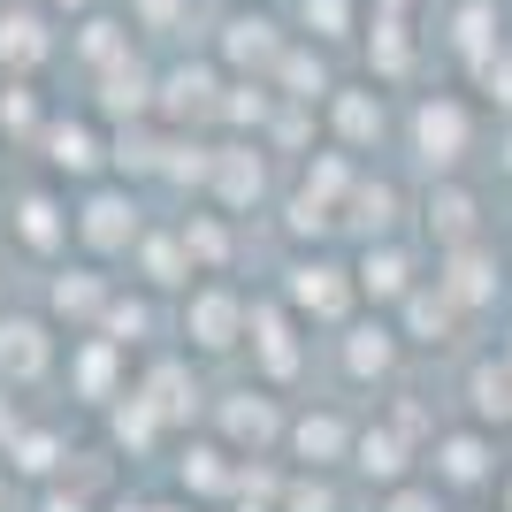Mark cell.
<instances>
[{
  "instance_id": "cell-44",
  "label": "cell",
  "mask_w": 512,
  "mask_h": 512,
  "mask_svg": "<svg viewBox=\"0 0 512 512\" xmlns=\"http://www.w3.org/2000/svg\"><path fill=\"white\" fill-rule=\"evenodd\" d=\"M46 8H92V0H46Z\"/></svg>"
},
{
  "instance_id": "cell-13",
  "label": "cell",
  "mask_w": 512,
  "mask_h": 512,
  "mask_svg": "<svg viewBox=\"0 0 512 512\" xmlns=\"http://www.w3.org/2000/svg\"><path fill=\"white\" fill-rule=\"evenodd\" d=\"M299 321L283 314V306H253V352L268 367V383H291L299 375V337H291Z\"/></svg>"
},
{
  "instance_id": "cell-35",
  "label": "cell",
  "mask_w": 512,
  "mask_h": 512,
  "mask_svg": "<svg viewBox=\"0 0 512 512\" xmlns=\"http://www.w3.org/2000/svg\"><path fill=\"white\" fill-rule=\"evenodd\" d=\"M230 482H237V467L222 451H192L184 459V490H230Z\"/></svg>"
},
{
  "instance_id": "cell-37",
  "label": "cell",
  "mask_w": 512,
  "mask_h": 512,
  "mask_svg": "<svg viewBox=\"0 0 512 512\" xmlns=\"http://www.w3.org/2000/svg\"><path fill=\"white\" fill-rule=\"evenodd\" d=\"M31 115H39L31 77H8V85H0V130H31Z\"/></svg>"
},
{
  "instance_id": "cell-10",
  "label": "cell",
  "mask_w": 512,
  "mask_h": 512,
  "mask_svg": "<svg viewBox=\"0 0 512 512\" xmlns=\"http://www.w3.org/2000/svg\"><path fill=\"white\" fill-rule=\"evenodd\" d=\"M184 329H192V344L199 352H230L237 344V329H253V314L230 299V291H199L192 306H184Z\"/></svg>"
},
{
  "instance_id": "cell-25",
  "label": "cell",
  "mask_w": 512,
  "mask_h": 512,
  "mask_svg": "<svg viewBox=\"0 0 512 512\" xmlns=\"http://www.w3.org/2000/svg\"><path fill=\"white\" fill-rule=\"evenodd\" d=\"M138 398H146V406L161 413V421H184V413L199 406V390H192V375H184V367H153Z\"/></svg>"
},
{
  "instance_id": "cell-1",
  "label": "cell",
  "mask_w": 512,
  "mask_h": 512,
  "mask_svg": "<svg viewBox=\"0 0 512 512\" xmlns=\"http://www.w3.org/2000/svg\"><path fill=\"white\" fill-rule=\"evenodd\" d=\"M413 146H421L428 169H459L474 146V123H467V107L451 100V92H428L421 107H413Z\"/></svg>"
},
{
  "instance_id": "cell-3",
  "label": "cell",
  "mask_w": 512,
  "mask_h": 512,
  "mask_svg": "<svg viewBox=\"0 0 512 512\" xmlns=\"http://www.w3.org/2000/svg\"><path fill=\"white\" fill-rule=\"evenodd\" d=\"M283 46H291V39L276 31L268 8H237V16L222 23V62H230V69H260V77H268Z\"/></svg>"
},
{
  "instance_id": "cell-8",
  "label": "cell",
  "mask_w": 512,
  "mask_h": 512,
  "mask_svg": "<svg viewBox=\"0 0 512 512\" xmlns=\"http://www.w3.org/2000/svg\"><path fill=\"white\" fill-rule=\"evenodd\" d=\"M321 107H329V130H337L344 146H375V138H383V123H390L375 85H337Z\"/></svg>"
},
{
  "instance_id": "cell-27",
  "label": "cell",
  "mask_w": 512,
  "mask_h": 512,
  "mask_svg": "<svg viewBox=\"0 0 512 512\" xmlns=\"http://www.w3.org/2000/svg\"><path fill=\"white\" fill-rule=\"evenodd\" d=\"M54 314H62V321H92V314H107V291H100V276L69 268V276L54 283Z\"/></svg>"
},
{
  "instance_id": "cell-40",
  "label": "cell",
  "mask_w": 512,
  "mask_h": 512,
  "mask_svg": "<svg viewBox=\"0 0 512 512\" xmlns=\"http://www.w3.org/2000/svg\"><path fill=\"white\" fill-rule=\"evenodd\" d=\"M383 512H444V497L428 490V482H398V490L383 497Z\"/></svg>"
},
{
  "instance_id": "cell-39",
  "label": "cell",
  "mask_w": 512,
  "mask_h": 512,
  "mask_svg": "<svg viewBox=\"0 0 512 512\" xmlns=\"http://www.w3.org/2000/svg\"><path fill=\"white\" fill-rule=\"evenodd\" d=\"M283 512H337V490H329V482H291V497H283Z\"/></svg>"
},
{
  "instance_id": "cell-23",
  "label": "cell",
  "mask_w": 512,
  "mask_h": 512,
  "mask_svg": "<svg viewBox=\"0 0 512 512\" xmlns=\"http://www.w3.org/2000/svg\"><path fill=\"white\" fill-rule=\"evenodd\" d=\"M360 291L367 299H383V306H398V299H413V268H406V253H367L360 260Z\"/></svg>"
},
{
  "instance_id": "cell-22",
  "label": "cell",
  "mask_w": 512,
  "mask_h": 512,
  "mask_svg": "<svg viewBox=\"0 0 512 512\" xmlns=\"http://www.w3.org/2000/svg\"><path fill=\"white\" fill-rule=\"evenodd\" d=\"M16 230H23V245H31V253H62V245H69V214L54 207L46 192H31V199L16 207Z\"/></svg>"
},
{
  "instance_id": "cell-34",
  "label": "cell",
  "mask_w": 512,
  "mask_h": 512,
  "mask_svg": "<svg viewBox=\"0 0 512 512\" xmlns=\"http://www.w3.org/2000/svg\"><path fill=\"white\" fill-rule=\"evenodd\" d=\"M146 321H153V314H146L138 299H130V306H123V299H107V314H100V337H107V344H138V337H146Z\"/></svg>"
},
{
  "instance_id": "cell-4",
  "label": "cell",
  "mask_w": 512,
  "mask_h": 512,
  "mask_svg": "<svg viewBox=\"0 0 512 512\" xmlns=\"http://www.w3.org/2000/svg\"><path fill=\"white\" fill-rule=\"evenodd\" d=\"M352 291H360V276H344L337 260H299V268H291V306L314 314V321H344Z\"/></svg>"
},
{
  "instance_id": "cell-24",
  "label": "cell",
  "mask_w": 512,
  "mask_h": 512,
  "mask_svg": "<svg viewBox=\"0 0 512 512\" xmlns=\"http://www.w3.org/2000/svg\"><path fill=\"white\" fill-rule=\"evenodd\" d=\"M77 62H92V69L130 62V31L115 16H85V31H77Z\"/></svg>"
},
{
  "instance_id": "cell-41",
  "label": "cell",
  "mask_w": 512,
  "mask_h": 512,
  "mask_svg": "<svg viewBox=\"0 0 512 512\" xmlns=\"http://www.w3.org/2000/svg\"><path fill=\"white\" fill-rule=\"evenodd\" d=\"M39 512H85V505H77V497H46Z\"/></svg>"
},
{
  "instance_id": "cell-7",
  "label": "cell",
  "mask_w": 512,
  "mask_h": 512,
  "mask_svg": "<svg viewBox=\"0 0 512 512\" xmlns=\"http://www.w3.org/2000/svg\"><path fill=\"white\" fill-rule=\"evenodd\" d=\"M46 54H54V31H46L39 8H0V69H8V77H31Z\"/></svg>"
},
{
  "instance_id": "cell-29",
  "label": "cell",
  "mask_w": 512,
  "mask_h": 512,
  "mask_svg": "<svg viewBox=\"0 0 512 512\" xmlns=\"http://www.w3.org/2000/svg\"><path fill=\"white\" fill-rule=\"evenodd\" d=\"M138 260H146V283H184V276H192L184 237H138Z\"/></svg>"
},
{
  "instance_id": "cell-18",
  "label": "cell",
  "mask_w": 512,
  "mask_h": 512,
  "mask_svg": "<svg viewBox=\"0 0 512 512\" xmlns=\"http://www.w3.org/2000/svg\"><path fill=\"white\" fill-rule=\"evenodd\" d=\"M390 360H398V329H383V321H360V329L344 337V367H352L360 383H383Z\"/></svg>"
},
{
  "instance_id": "cell-32",
  "label": "cell",
  "mask_w": 512,
  "mask_h": 512,
  "mask_svg": "<svg viewBox=\"0 0 512 512\" xmlns=\"http://www.w3.org/2000/svg\"><path fill=\"white\" fill-rule=\"evenodd\" d=\"M299 16L314 39H352V23H360V0H299Z\"/></svg>"
},
{
  "instance_id": "cell-11",
  "label": "cell",
  "mask_w": 512,
  "mask_h": 512,
  "mask_svg": "<svg viewBox=\"0 0 512 512\" xmlns=\"http://www.w3.org/2000/svg\"><path fill=\"white\" fill-rule=\"evenodd\" d=\"M436 291H444L451 306H490V291H497V260L482 253V245H451V253H444V276H436Z\"/></svg>"
},
{
  "instance_id": "cell-46",
  "label": "cell",
  "mask_w": 512,
  "mask_h": 512,
  "mask_svg": "<svg viewBox=\"0 0 512 512\" xmlns=\"http://www.w3.org/2000/svg\"><path fill=\"white\" fill-rule=\"evenodd\" d=\"M153 512H176V505H153Z\"/></svg>"
},
{
  "instance_id": "cell-16",
  "label": "cell",
  "mask_w": 512,
  "mask_h": 512,
  "mask_svg": "<svg viewBox=\"0 0 512 512\" xmlns=\"http://www.w3.org/2000/svg\"><path fill=\"white\" fill-rule=\"evenodd\" d=\"M291 444H299L306 467H337L344 451H352V428H344L337 413H299V421H291Z\"/></svg>"
},
{
  "instance_id": "cell-31",
  "label": "cell",
  "mask_w": 512,
  "mask_h": 512,
  "mask_svg": "<svg viewBox=\"0 0 512 512\" xmlns=\"http://www.w3.org/2000/svg\"><path fill=\"white\" fill-rule=\"evenodd\" d=\"M474 413H482V421H512V360L474 367Z\"/></svg>"
},
{
  "instance_id": "cell-21",
  "label": "cell",
  "mask_w": 512,
  "mask_h": 512,
  "mask_svg": "<svg viewBox=\"0 0 512 512\" xmlns=\"http://www.w3.org/2000/svg\"><path fill=\"white\" fill-rule=\"evenodd\" d=\"M46 161H54L62 176H92L107 153H100V138H92L85 123H54V130H46Z\"/></svg>"
},
{
  "instance_id": "cell-6",
  "label": "cell",
  "mask_w": 512,
  "mask_h": 512,
  "mask_svg": "<svg viewBox=\"0 0 512 512\" xmlns=\"http://www.w3.org/2000/svg\"><path fill=\"white\" fill-rule=\"evenodd\" d=\"M77 237H85L92 253H130V245H138V207H130V192L85 199V214H77Z\"/></svg>"
},
{
  "instance_id": "cell-14",
  "label": "cell",
  "mask_w": 512,
  "mask_h": 512,
  "mask_svg": "<svg viewBox=\"0 0 512 512\" xmlns=\"http://www.w3.org/2000/svg\"><path fill=\"white\" fill-rule=\"evenodd\" d=\"M268 85L283 92V100H306V107H321L329 100V62H321V54H306V46H283L276 54V69H268Z\"/></svg>"
},
{
  "instance_id": "cell-42",
  "label": "cell",
  "mask_w": 512,
  "mask_h": 512,
  "mask_svg": "<svg viewBox=\"0 0 512 512\" xmlns=\"http://www.w3.org/2000/svg\"><path fill=\"white\" fill-rule=\"evenodd\" d=\"M497 512H512V474H505V490H497Z\"/></svg>"
},
{
  "instance_id": "cell-43",
  "label": "cell",
  "mask_w": 512,
  "mask_h": 512,
  "mask_svg": "<svg viewBox=\"0 0 512 512\" xmlns=\"http://www.w3.org/2000/svg\"><path fill=\"white\" fill-rule=\"evenodd\" d=\"M8 436H16V413H0V444H8Z\"/></svg>"
},
{
  "instance_id": "cell-19",
  "label": "cell",
  "mask_w": 512,
  "mask_h": 512,
  "mask_svg": "<svg viewBox=\"0 0 512 512\" xmlns=\"http://www.w3.org/2000/svg\"><path fill=\"white\" fill-rule=\"evenodd\" d=\"M352 459H360V474H367V482H383V490L406 482V444H398V428H367V436H352Z\"/></svg>"
},
{
  "instance_id": "cell-28",
  "label": "cell",
  "mask_w": 512,
  "mask_h": 512,
  "mask_svg": "<svg viewBox=\"0 0 512 512\" xmlns=\"http://www.w3.org/2000/svg\"><path fill=\"white\" fill-rule=\"evenodd\" d=\"M176 237H184V253H192V268H207V276L222 268V260H230V230H222L214 214H192V222H184Z\"/></svg>"
},
{
  "instance_id": "cell-17",
  "label": "cell",
  "mask_w": 512,
  "mask_h": 512,
  "mask_svg": "<svg viewBox=\"0 0 512 512\" xmlns=\"http://www.w3.org/2000/svg\"><path fill=\"white\" fill-rule=\"evenodd\" d=\"M428 230H436V245H474V192L467 184H436L428 192Z\"/></svg>"
},
{
  "instance_id": "cell-26",
  "label": "cell",
  "mask_w": 512,
  "mask_h": 512,
  "mask_svg": "<svg viewBox=\"0 0 512 512\" xmlns=\"http://www.w3.org/2000/svg\"><path fill=\"white\" fill-rule=\"evenodd\" d=\"M451 314H459V306H451L444 291H413V299H406L413 344H451Z\"/></svg>"
},
{
  "instance_id": "cell-30",
  "label": "cell",
  "mask_w": 512,
  "mask_h": 512,
  "mask_svg": "<svg viewBox=\"0 0 512 512\" xmlns=\"http://www.w3.org/2000/svg\"><path fill=\"white\" fill-rule=\"evenodd\" d=\"M115 352H123V344L92 337V352L77 360V383H85V398H92V406H107V398H115Z\"/></svg>"
},
{
  "instance_id": "cell-48",
  "label": "cell",
  "mask_w": 512,
  "mask_h": 512,
  "mask_svg": "<svg viewBox=\"0 0 512 512\" xmlns=\"http://www.w3.org/2000/svg\"><path fill=\"white\" fill-rule=\"evenodd\" d=\"M505 352H512V344H505Z\"/></svg>"
},
{
  "instance_id": "cell-15",
  "label": "cell",
  "mask_w": 512,
  "mask_h": 512,
  "mask_svg": "<svg viewBox=\"0 0 512 512\" xmlns=\"http://www.w3.org/2000/svg\"><path fill=\"white\" fill-rule=\"evenodd\" d=\"M222 428H230V444H268L283 428V413L268 390H237V398H222Z\"/></svg>"
},
{
  "instance_id": "cell-36",
  "label": "cell",
  "mask_w": 512,
  "mask_h": 512,
  "mask_svg": "<svg viewBox=\"0 0 512 512\" xmlns=\"http://www.w3.org/2000/svg\"><path fill=\"white\" fill-rule=\"evenodd\" d=\"M54 459H62V444H54V436H8V467H23V474H54Z\"/></svg>"
},
{
  "instance_id": "cell-33",
  "label": "cell",
  "mask_w": 512,
  "mask_h": 512,
  "mask_svg": "<svg viewBox=\"0 0 512 512\" xmlns=\"http://www.w3.org/2000/svg\"><path fill=\"white\" fill-rule=\"evenodd\" d=\"M390 214H398V192H390V184H360V192H352V222H360V230L383 237Z\"/></svg>"
},
{
  "instance_id": "cell-12",
  "label": "cell",
  "mask_w": 512,
  "mask_h": 512,
  "mask_svg": "<svg viewBox=\"0 0 512 512\" xmlns=\"http://www.w3.org/2000/svg\"><path fill=\"white\" fill-rule=\"evenodd\" d=\"M46 360H54V337H46V321H0V375L8 383H39Z\"/></svg>"
},
{
  "instance_id": "cell-45",
  "label": "cell",
  "mask_w": 512,
  "mask_h": 512,
  "mask_svg": "<svg viewBox=\"0 0 512 512\" xmlns=\"http://www.w3.org/2000/svg\"><path fill=\"white\" fill-rule=\"evenodd\" d=\"M505 146H512V138H505ZM505 169H512V153H505Z\"/></svg>"
},
{
  "instance_id": "cell-2",
  "label": "cell",
  "mask_w": 512,
  "mask_h": 512,
  "mask_svg": "<svg viewBox=\"0 0 512 512\" xmlns=\"http://www.w3.org/2000/svg\"><path fill=\"white\" fill-rule=\"evenodd\" d=\"M222 92L230 85H222L214 62H184L153 85V115H161V123H207V115H222Z\"/></svg>"
},
{
  "instance_id": "cell-20",
  "label": "cell",
  "mask_w": 512,
  "mask_h": 512,
  "mask_svg": "<svg viewBox=\"0 0 512 512\" xmlns=\"http://www.w3.org/2000/svg\"><path fill=\"white\" fill-rule=\"evenodd\" d=\"M153 85L161 77H146L138 62H115V69H100V92H107V115H153Z\"/></svg>"
},
{
  "instance_id": "cell-9",
  "label": "cell",
  "mask_w": 512,
  "mask_h": 512,
  "mask_svg": "<svg viewBox=\"0 0 512 512\" xmlns=\"http://www.w3.org/2000/svg\"><path fill=\"white\" fill-rule=\"evenodd\" d=\"M436 482H451V490H482L490 482V436L482 428H451V436H436Z\"/></svg>"
},
{
  "instance_id": "cell-5",
  "label": "cell",
  "mask_w": 512,
  "mask_h": 512,
  "mask_svg": "<svg viewBox=\"0 0 512 512\" xmlns=\"http://www.w3.org/2000/svg\"><path fill=\"white\" fill-rule=\"evenodd\" d=\"M207 192L222 199V207H253V199L268 192V161H260V146H214Z\"/></svg>"
},
{
  "instance_id": "cell-47",
  "label": "cell",
  "mask_w": 512,
  "mask_h": 512,
  "mask_svg": "<svg viewBox=\"0 0 512 512\" xmlns=\"http://www.w3.org/2000/svg\"><path fill=\"white\" fill-rule=\"evenodd\" d=\"M245 512H253V505H245Z\"/></svg>"
},
{
  "instance_id": "cell-38",
  "label": "cell",
  "mask_w": 512,
  "mask_h": 512,
  "mask_svg": "<svg viewBox=\"0 0 512 512\" xmlns=\"http://www.w3.org/2000/svg\"><path fill=\"white\" fill-rule=\"evenodd\" d=\"M130 31H176V23H184V0H130Z\"/></svg>"
}]
</instances>
